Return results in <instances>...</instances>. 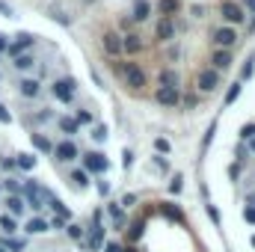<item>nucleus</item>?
Here are the masks:
<instances>
[{"mask_svg":"<svg viewBox=\"0 0 255 252\" xmlns=\"http://www.w3.org/2000/svg\"><path fill=\"white\" fill-rule=\"evenodd\" d=\"M122 252H134V250H122Z\"/></svg>","mask_w":255,"mask_h":252,"instance_id":"53","label":"nucleus"},{"mask_svg":"<svg viewBox=\"0 0 255 252\" xmlns=\"http://www.w3.org/2000/svg\"><path fill=\"white\" fill-rule=\"evenodd\" d=\"M154 101L163 104V107H178V101H181L178 86H160V89L154 92Z\"/></svg>","mask_w":255,"mask_h":252,"instance_id":"1","label":"nucleus"},{"mask_svg":"<svg viewBox=\"0 0 255 252\" xmlns=\"http://www.w3.org/2000/svg\"><path fill=\"white\" fill-rule=\"evenodd\" d=\"M178 6H181L178 0H160V3H157V9H160V15H163V18H172V15L178 12Z\"/></svg>","mask_w":255,"mask_h":252,"instance_id":"15","label":"nucleus"},{"mask_svg":"<svg viewBox=\"0 0 255 252\" xmlns=\"http://www.w3.org/2000/svg\"><path fill=\"white\" fill-rule=\"evenodd\" d=\"M250 149H253V151H255V137H253V140H250Z\"/></svg>","mask_w":255,"mask_h":252,"instance_id":"51","label":"nucleus"},{"mask_svg":"<svg viewBox=\"0 0 255 252\" xmlns=\"http://www.w3.org/2000/svg\"><path fill=\"white\" fill-rule=\"evenodd\" d=\"M6 45H9V42H6V39L0 36V50H6Z\"/></svg>","mask_w":255,"mask_h":252,"instance_id":"50","label":"nucleus"},{"mask_svg":"<svg viewBox=\"0 0 255 252\" xmlns=\"http://www.w3.org/2000/svg\"><path fill=\"white\" fill-rule=\"evenodd\" d=\"M53 154H56V160H74L80 151H77V146H74V143H59V146L53 149Z\"/></svg>","mask_w":255,"mask_h":252,"instance_id":"9","label":"nucleus"},{"mask_svg":"<svg viewBox=\"0 0 255 252\" xmlns=\"http://www.w3.org/2000/svg\"><path fill=\"white\" fill-rule=\"evenodd\" d=\"M169 190H172V193H181V175H175V181L169 184Z\"/></svg>","mask_w":255,"mask_h":252,"instance_id":"39","label":"nucleus"},{"mask_svg":"<svg viewBox=\"0 0 255 252\" xmlns=\"http://www.w3.org/2000/svg\"><path fill=\"white\" fill-rule=\"evenodd\" d=\"M244 3H247V9H250V12H255V0H244Z\"/></svg>","mask_w":255,"mask_h":252,"instance_id":"49","label":"nucleus"},{"mask_svg":"<svg viewBox=\"0 0 255 252\" xmlns=\"http://www.w3.org/2000/svg\"><path fill=\"white\" fill-rule=\"evenodd\" d=\"M140 235H143V223H134V226H131V241H137Z\"/></svg>","mask_w":255,"mask_h":252,"instance_id":"35","label":"nucleus"},{"mask_svg":"<svg viewBox=\"0 0 255 252\" xmlns=\"http://www.w3.org/2000/svg\"><path fill=\"white\" fill-rule=\"evenodd\" d=\"M104 50H107L110 56H116V53L122 50V39H119L116 33H107V36H104Z\"/></svg>","mask_w":255,"mask_h":252,"instance_id":"11","label":"nucleus"},{"mask_svg":"<svg viewBox=\"0 0 255 252\" xmlns=\"http://www.w3.org/2000/svg\"><path fill=\"white\" fill-rule=\"evenodd\" d=\"M0 12H3V15H12V9H9V6H6L3 0H0Z\"/></svg>","mask_w":255,"mask_h":252,"instance_id":"48","label":"nucleus"},{"mask_svg":"<svg viewBox=\"0 0 255 252\" xmlns=\"http://www.w3.org/2000/svg\"><path fill=\"white\" fill-rule=\"evenodd\" d=\"M241 134H244V140H253V137H255V125H244V131H241Z\"/></svg>","mask_w":255,"mask_h":252,"instance_id":"37","label":"nucleus"},{"mask_svg":"<svg viewBox=\"0 0 255 252\" xmlns=\"http://www.w3.org/2000/svg\"><path fill=\"white\" fill-rule=\"evenodd\" d=\"M21 95H27V98H36V95H39V80H36V77H27V80H21Z\"/></svg>","mask_w":255,"mask_h":252,"instance_id":"13","label":"nucleus"},{"mask_svg":"<svg viewBox=\"0 0 255 252\" xmlns=\"http://www.w3.org/2000/svg\"><path fill=\"white\" fill-rule=\"evenodd\" d=\"M51 208H53V211H56V217H62V220H68V217H71V214H68V208H65L59 199H51Z\"/></svg>","mask_w":255,"mask_h":252,"instance_id":"23","label":"nucleus"},{"mask_svg":"<svg viewBox=\"0 0 255 252\" xmlns=\"http://www.w3.org/2000/svg\"><path fill=\"white\" fill-rule=\"evenodd\" d=\"M83 166H86V172H104L107 169V157L89 151V154H83Z\"/></svg>","mask_w":255,"mask_h":252,"instance_id":"7","label":"nucleus"},{"mask_svg":"<svg viewBox=\"0 0 255 252\" xmlns=\"http://www.w3.org/2000/svg\"><path fill=\"white\" fill-rule=\"evenodd\" d=\"M244 217H247V223H255V208H247Z\"/></svg>","mask_w":255,"mask_h":252,"instance_id":"42","label":"nucleus"},{"mask_svg":"<svg viewBox=\"0 0 255 252\" xmlns=\"http://www.w3.org/2000/svg\"><path fill=\"white\" fill-rule=\"evenodd\" d=\"M107 252H122V247L119 244H107Z\"/></svg>","mask_w":255,"mask_h":252,"instance_id":"47","label":"nucleus"},{"mask_svg":"<svg viewBox=\"0 0 255 252\" xmlns=\"http://www.w3.org/2000/svg\"><path fill=\"white\" fill-rule=\"evenodd\" d=\"M110 214H113V220L122 226V208H119V202H116V205H110Z\"/></svg>","mask_w":255,"mask_h":252,"instance_id":"33","label":"nucleus"},{"mask_svg":"<svg viewBox=\"0 0 255 252\" xmlns=\"http://www.w3.org/2000/svg\"><path fill=\"white\" fill-rule=\"evenodd\" d=\"M51 92H53V98H56V101L68 104V101L74 98V80H56V83L51 86Z\"/></svg>","mask_w":255,"mask_h":252,"instance_id":"2","label":"nucleus"},{"mask_svg":"<svg viewBox=\"0 0 255 252\" xmlns=\"http://www.w3.org/2000/svg\"><path fill=\"white\" fill-rule=\"evenodd\" d=\"M154 33H157V39H163V42H169V39L175 36V27H172V21H169V18H163V21L157 24V30H154Z\"/></svg>","mask_w":255,"mask_h":252,"instance_id":"12","label":"nucleus"},{"mask_svg":"<svg viewBox=\"0 0 255 252\" xmlns=\"http://www.w3.org/2000/svg\"><path fill=\"white\" fill-rule=\"evenodd\" d=\"M238 95H241V83H232V89H229V95H226V104H235Z\"/></svg>","mask_w":255,"mask_h":252,"instance_id":"28","label":"nucleus"},{"mask_svg":"<svg viewBox=\"0 0 255 252\" xmlns=\"http://www.w3.org/2000/svg\"><path fill=\"white\" fill-rule=\"evenodd\" d=\"M6 208H9L12 214H21V211H24V202H21L18 196H9V202H6Z\"/></svg>","mask_w":255,"mask_h":252,"instance_id":"26","label":"nucleus"},{"mask_svg":"<svg viewBox=\"0 0 255 252\" xmlns=\"http://www.w3.org/2000/svg\"><path fill=\"white\" fill-rule=\"evenodd\" d=\"M211 62H214V68H223V71H226V68H229V62H232V53H229V50H217Z\"/></svg>","mask_w":255,"mask_h":252,"instance_id":"17","label":"nucleus"},{"mask_svg":"<svg viewBox=\"0 0 255 252\" xmlns=\"http://www.w3.org/2000/svg\"><path fill=\"white\" fill-rule=\"evenodd\" d=\"M92 137H95L98 143H104V140H107V128H104V125H98V128L92 131Z\"/></svg>","mask_w":255,"mask_h":252,"instance_id":"31","label":"nucleus"},{"mask_svg":"<svg viewBox=\"0 0 255 252\" xmlns=\"http://www.w3.org/2000/svg\"><path fill=\"white\" fill-rule=\"evenodd\" d=\"M253 244H255V238H253Z\"/></svg>","mask_w":255,"mask_h":252,"instance_id":"55","label":"nucleus"},{"mask_svg":"<svg viewBox=\"0 0 255 252\" xmlns=\"http://www.w3.org/2000/svg\"><path fill=\"white\" fill-rule=\"evenodd\" d=\"M74 122H77V128H80V125H89V122H92V113H86V110H77Z\"/></svg>","mask_w":255,"mask_h":252,"instance_id":"29","label":"nucleus"},{"mask_svg":"<svg viewBox=\"0 0 255 252\" xmlns=\"http://www.w3.org/2000/svg\"><path fill=\"white\" fill-rule=\"evenodd\" d=\"M18 166H21V169H33V166H36V157H30V154H18Z\"/></svg>","mask_w":255,"mask_h":252,"instance_id":"27","label":"nucleus"},{"mask_svg":"<svg viewBox=\"0 0 255 252\" xmlns=\"http://www.w3.org/2000/svg\"><path fill=\"white\" fill-rule=\"evenodd\" d=\"M101 232H104V229H101V211H98V214H95V220H92V241H89V247H92V250H98V247L104 244V235H101Z\"/></svg>","mask_w":255,"mask_h":252,"instance_id":"10","label":"nucleus"},{"mask_svg":"<svg viewBox=\"0 0 255 252\" xmlns=\"http://www.w3.org/2000/svg\"><path fill=\"white\" fill-rule=\"evenodd\" d=\"M154 146H157V151H169V143H166V140H157Z\"/></svg>","mask_w":255,"mask_h":252,"instance_id":"43","label":"nucleus"},{"mask_svg":"<svg viewBox=\"0 0 255 252\" xmlns=\"http://www.w3.org/2000/svg\"><path fill=\"white\" fill-rule=\"evenodd\" d=\"M71 181H74V184H77V187H80V190H83V187H86V184H89V175H86V172H83V169H74V172H71Z\"/></svg>","mask_w":255,"mask_h":252,"instance_id":"22","label":"nucleus"},{"mask_svg":"<svg viewBox=\"0 0 255 252\" xmlns=\"http://www.w3.org/2000/svg\"><path fill=\"white\" fill-rule=\"evenodd\" d=\"M30 140H33V146H36L39 151H53V146H51V143H48L42 134H30Z\"/></svg>","mask_w":255,"mask_h":252,"instance_id":"20","label":"nucleus"},{"mask_svg":"<svg viewBox=\"0 0 255 252\" xmlns=\"http://www.w3.org/2000/svg\"><path fill=\"white\" fill-rule=\"evenodd\" d=\"M214 42H217L220 48H232V45L238 42V33H235L232 27H220V30L214 33Z\"/></svg>","mask_w":255,"mask_h":252,"instance_id":"8","label":"nucleus"},{"mask_svg":"<svg viewBox=\"0 0 255 252\" xmlns=\"http://www.w3.org/2000/svg\"><path fill=\"white\" fill-rule=\"evenodd\" d=\"M125 80H128V86H134V89H143L146 86V74H143V68L140 65H125Z\"/></svg>","mask_w":255,"mask_h":252,"instance_id":"4","label":"nucleus"},{"mask_svg":"<svg viewBox=\"0 0 255 252\" xmlns=\"http://www.w3.org/2000/svg\"><path fill=\"white\" fill-rule=\"evenodd\" d=\"M253 30H255V18H253Z\"/></svg>","mask_w":255,"mask_h":252,"instance_id":"54","label":"nucleus"},{"mask_svg":"<svg viewBox=\"0 0 255 252\" xmlns=\"http://www.w3.org/2000/svg\"><path fill=\"white\" fill-rule=\"evenodd\" d=\"M98 193H101V196H107V193H110V184H104V181H101V184H98Z\"/></svg>","mask_w":255,"mask_h":252,"instance_id":"46","label":"nucleus"},{"mask_svg":"<svg viewBox=\"0 0 255 252\" xmlns=\"http://www.w3.org/2000/svg\"><path fill=\"white\" fill-rule=\"evenodd\" d=\"M208 214H211V220H214V223H220V214H217V208H214V205H208Z\"/></svg>","mask_w":255,"mask_h":252,"instance_id":"44","label":"nucleus"},{"mask_svg":"<svg viewBox=\"0 0 255 252\" xmlns=\"http://www.w3.org/2000/svg\"><path fill=\"white\" fill-rule=\"evenodd\" d=\"M27 232H30V235H45V232H48V223L39 220V217H33V220L27 223Z\"/></svg>","mask_w":255,"mask_h":252,"instance_id":"18","label":"nucleus"},{"mask_svg":"<svg viewBox=\"0 0 255 252\" xmlns=\"http://www.w3.org/2000/svg\"><path fill=\"white\" fill-rule=\"evenodd\" d=\"M30 45H33V36H30V33H21L12 45H6V53H9V56H18V53H24Z\"/></svg>","mask_w":255,"mask_h":252,"instance_id":"6","label":"nucleus"},{"mask_svg":"<svg viewBox=\"0 0 255 252\" xmlns=\"http://www.w3.org/2000/svg\"><path fill=\"white\" fill-rule=\"evenodd\" d=\"M217 86H220V74H217V68L199 71V89H205V92H214Z\"/></svg>","mask_w":255,"mask_h":252,"instance_id":"5","label":"nucleus"},{"mask_svg":"<svg viewBox=\"0 0 255 252\" xmlns=\"http://www.w3.org/2000/svg\"><path fill=\"white\" fill-rule=\"evenodd\" d=\"M9 122H12V116H9V110L0 104V125H9Z\"/></svg>","mask_w":255,"mask_h":252,"instance_id":"36","label":"nucleus"},{"mask_svg":"<svg viewBox=\"0 0 255 252\" xmlns=\"http://www.w3.org/2000/svg\"><path fill=\"white\" fill-rule=\"evenodd\" d=\"M149 15H152V6H149V0H137V3H134V18H137V21H146Z\"/></svg>","mask_w":255,"mask_h":252,"instance_id":"14","label":"nucleus"},{"mask_svg":"<svg viewBox=\"0 0 255 252\" xmlns=\"http://www.w3.org/2000/svg\"><path fill=\"white\" fill-rule=\"evenodd\" d=\"M140 48H143L140 36H125V39H122V50H128V53H137Z\"/></svg>","mask_w":255,"mask_h":252,"instance_id":"16","label":"nucleus"},{"mask_svg":"<svg viewBox=\"0 0 255 252\" xmlns=\"http://www.w3.org/2000/svg\"><path fill=\"white\" fill-rule=\"evenodd\" d=\"M48 229H65V220H62V217H53V223H51Z\"/></svg>","mask_w":255,"mask_h":252,"instance_id":"40","label":"nucleus"},{"mask_svg":"<svg viewBox=\"0 0 255 252\" xmlns=\"http://www.w3.org/2000/svg\"><path fill=\"white\" fill-rule=\"evenodd\" d=\"M59 128H62L68 137H71V134H77V122H74V119H59Z\"/></svg>","mask_w":255,"mask_h":252,"instance_id":"25","label":"nucleus"},{"mask_svg":"<svg viewBox=\"0 0 255 252\" xmlns=\"http://www.w3.org/2000/svg\"><path fill=\"white\" fill-rule=\"evenodd\" d=\"M65 229H68V238L80 241V235H83V229H80V226H65Z\"/></svg>","mask_w":255,"mask_h":252,"instance_id":"34","label":"nucleus"},{"mask_svg":"<svg viewBox=\"0 0 255 252\" xmlns=\"http://www.w3.org/2000/svg\"><path fill=\"white\" fill-rule=\"evenodd\" d=\"M134 202H137V196H131V193H125V196H122V202H119V208H131Z\"/></svg>","mask_w":255,"mask_h":252,"instance_id":"32","label":"nucleus"},{"mask_svg":"<svg viewBox=\"0 0 255 252\" xmlns=\"http://www.w3.org/2000/svg\"><path fill=\"white\" fill-rule=\"evenodd\" d=\"M0 229H3L6 235H15V229H18V226H15V220L6 214V217H0Z\"/></svg>","mask_w":255,"mask_h":252,"instance_id":"24","label":"nucleus"},{"mask_svg":"<svg viewBox=\"0 0 255 252\" xmlns=\"http://www.w3.org/2000/svg\"><path fill=\"white\" fill-rule=\"evenodd\" d=\"M0 252H6V247H0Z\"/></svg>","mask_w":255,"mask_h":252,"instance_id":"52","label":"nucleus"},{"mask_svg":"<svg viewBox=\"0 0 255 252\" xmlns=\"http://www.w3.org/2000/svg\"><path fill=\"white\" fill-rule=\"evenodd\" d=\"M6 190H9V193H18V181H15V178H9V181H6Z\"/></svg>","mask_w":255,"mask_h":252,"instance_id":"41","label":"nucleus"},{"mask_svg":"<svg viewBox=\"0 0 255 252\" xmlns=\"http://www.w3.org/2000/svg\"><path fill=\"white\" fill-rule=\"evenodd\" d=\"M6 250L21 252V250H24V241H18V238H9V241H6Z\"/></svg>","mask_w":255,"mask_h":252,"instance_id":"30","label":"nucleus"},{"mask_svg":"<svg viewBox=\"0 0 255 252\" xmlns=\"http://www.w3.org/2000/svg\"><path fill=\"white\" fill-rule=\"evenodd\" d=\"M190 15H196V18H202V15H205V9H202V6H193V9H190Z\"/></svg>","mask_w":255,"mask_h":252,"instance_id":"45","label":"nucleus"},{"mask_svg":"<svg viewBox=\"0 0 255 252\" xmlns=\"http://www.w3.org/2000/svg\"><path fill=\"white\" fill-rule=\"evenodd\" d=\"M241 77H244V80H250V77H253V62H247V65H244V71H241Z\"/></svg>","mask_w":255,"mask_h":252,"instance_id":"38","label":"nucleus"},{"mask_svg":"<svg viewBox=\"0 0 255 252\" xmlns=\"http://www.w3.org/2000/svg\"><path fill=\"white\" fill-rule=\"evenodd\" d=\"M160 86H178V74H175L172 68L160 71Z\"/></svg>","mask_w":255,"mask_h":252,"instance_id":"19","label":"nucleus"},{"mask_svg":"<svg viewBox=\"0 0 255 252\" xmlns=\"http://www.w3.org/2000/svg\"><path fill=\"white\" fill-rule=\"evenodd\" d=\"M33 62H36V59H33L30 53H18V56H15V68H33Z\"/></svg>","mask_w":255,"mask_h":252,"instance_id":"21","label":"nucleus"},{"mask_svg":"<svg viewBox=\"0 0 255 252\" xmlns=\"http://www.w3.org/2000/svg\"><path fill=\"white\" fill-rule=\"evenodd\" d=\"M220 12H223V18L229 21V24H241L244 18H247V12L238 6V3H232V0H226V3H220Z\"/></svg>","mask_w":255,"mask_h":252,"instance_id":"3","label":"nucleus"}]
</instances>
